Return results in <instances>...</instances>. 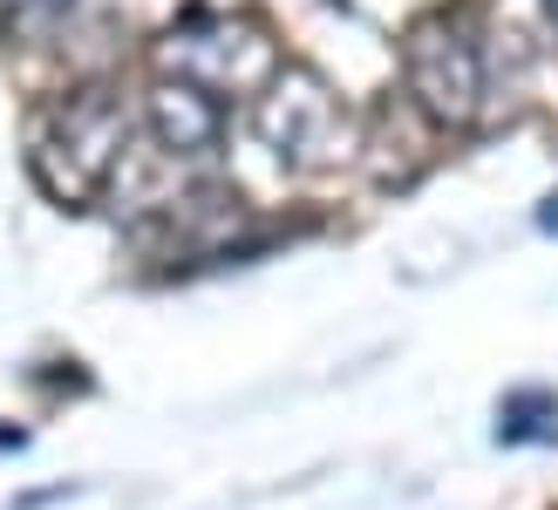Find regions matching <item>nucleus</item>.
<instances>
[{"label": "nucleus", "mask_w": 558, "mask_h": 510, "mask_svg": "<svg viewBox=\"0 0 558 510\" xmlns=\"http://www.w3.org/2000/svg\"><path fill=\"white\" fill-rule=\"evenodd\" d=\"M123 150H130V109L102 82H82V89L41 102L35 130H27V170L62 205H89L123 170Z\"/></svg>", "instance_id": "1"}, {"label": "nucleus", "mask_w": 558, "mask_h": 510, "mask_svg": "<svg viewBox=\"0 0 558 510\" xmlns=\"http://www.w3.org/2000/svg\"><path fill=\"white\" fill-rule=\"evenodd\" d=\"M409 96L436 123H470L484 117L497 89V35H477L463 14H436L409 35Z\"/></svg>", "instance_id": "2"}, {"label": "nucleus", "mask_w": 558, "mask_h": 510, "mask_svg": "<svg viewBox=\"0 0 558 510\" xmlns=\"http://www.w3.org/2000/svg\"><path fill=\"white\" fill-rule=\"evenodd\" d=\"M253 136H259V150L279 157V170H293V178L348 157L341 102H333V89L320 75H306V69H272L266 75V96L253 109Z\"/></svg>", "instance_id": "3"}, {"label": "nucleus", "mask_w": 558, "mask_h": 510, "mask_svg": "<svg viewBox=\"0 0 558 510\" xmlns=\"http://www.w3.org/2000/svg\"><path fill=\"white\" fill-rule=\"evenodd\" d=\"M163 69L211 89L218 102L226 96H245V89H266V75L279 69V48L266 41V27L253 21H205L191 14L184 27L163 35Z\"/></svg>", "instance_id": "4"}, {"label": "nucleus", "mask_w": 558, "mask_h": 510, "mask_svg": "<svg viewBox=\"0 0 558 510\" xmlns=\"http://www.w3.org/2000/svg\"><path fill=\"white\" fill-rule=\"evenodd\" d=\"M150 130H157V150L205 157L226 136V102L211 89H198V82H184V75H163L150 89Z\"/></svg>", "instance_id": "5"}, {"label": "nucleus", "mask_w": 558, "mask_h": 510, "mask_svg": "<svg viewBox=\"0 0 558 510\" xmlns=\"http://www.w3.org/2000/svg\"><path fill=\"white\" fill-rule=\"evenodd\" d=\"M69 8L75 0H8V27L27 35V41H41V35H54V27L69 21Z\"/></svg>", "instance_id": "6"}, {"label": "nucleus", "mask_w": 558, "mask_h": 510, "mask_svg": "<svg viewBox=\"0 0 558 510\" xmlns=\"http://www.w3.org/2000/svg\"><path fill=\"white\" fill-rule=\"evenodd\" d=\"M532 415H558V402H551V394H511V402H505V422H497V436H505V442L538 436Z\"/></svg>", "instance_id": "7"}, {"label": "nucleus", "mask_w": 558, "mask_h": 510, "mask_svg": "<svg viewBox=\"0 0 558 510\" xmlns=\"http://www.w3.org/2000/svg\"><path fill=\"white\" fill-rule=\"evenodd\" d=\"M545 232H558V197H551V211H545Z\"/></svg>", "instance_id": "8"}]
</instances>
